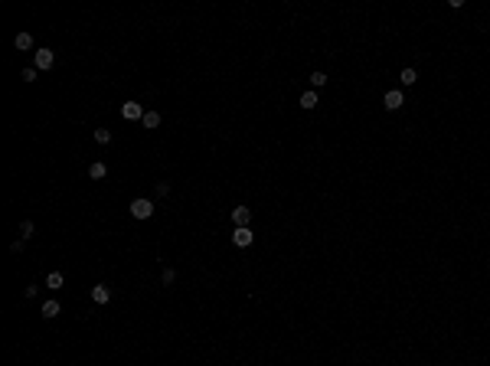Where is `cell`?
Returning a JSON list of instances; mask_svg holds the SVG:
<instances>
[{
    "label": "cell",
    "mask_w": 490,
    "mask_h": 366,
    "mask_svg": "<svg viewBox=\"0 0 490 366\" xmlns=\"http://www.w3.org/2000/svg\"><path fill=\"white\" fill-rule=\"evenodd\" d=\"M53 63H56V53L49 46H39L36 56H33V66H36L39 72H46V69H53Z\"/></svg>",
    "instance_id": "1"
},
{
    "label": "cell",
    "mask_w": 490,
    "mask_h": 366,
    "mask_svg": "<svg viewBox=\"0 0 490 366\" xmlns=\"http://www.w3.org/2000/svg\"><path fill=\"white\" fill-rule=\"evenodd\" d=\"M144 115H147V111H144V105H138V101H125V105H121V118H125V121H144Z\"/></svg>",
    "instance_id": "2"
},
{
    "label": "cell",
    "mask_w": 490,
    "mask_h": 366,
    "mask_svg": "<svg viewBox=\"0 0 490 366\" xmlns=\"http://www.w3.org/2000/svg\"><path fill=\"white\" fill-rule=\"evenodd\" d=\"M131 216H134V219H150V216H154V203L144 200V196H140V200H134V203H131Z\"/></svg>",
    "instance_id": "3"
},
{
    "label": "cell",
    "mask_w": 490,
    "mask_h": 366,
    "mask_svg": "<svg viewBox=\"0 0 490 366\" xmlns=\"http://www.w3.org/2000/svg\"><path fill=\"white\" fill-rule=\"evenodd\" d=\"M232 242H235V245H239V249H249L252 242H255V232H252L249 226H239V229H235V232H232Z\"/></svg>",
    "instance_id": "4"
},
{
    "label": "cell",
    "mask_w": 490,
    "mask_h": 366,
    "mask_svg": "<svg viewBox=\"0 0 490 366\" xmlns=\"http://www.w3.org/2000/svg\"><path fill=\"white\" fill-rule=\"evenodd\" d=\"M382 105H386L389 111H399V108L405 105V95L399 92V88H389V92H386V98H382Z\"/></svg>",
    "instance_id": "5"
},
{
    "label": "cell",
    "mask_w": 490,
    "mask_h": 366,
    "mask_svg": "<svg viewBox=\"0 0 490 366\" xmlns=\"http://www.w3.org/2000/svg\"><path fill=\"white\" fill-rule=\"evenodd\" d=\"M232 222H235V229H239V226H249V222H252V210H249V206H235V210H232Z\"/></svg>",
    "instance_id": "6"
},
{
    "label": "cell",
    "mask_w": 490,
    "mask_h": 366,
    "mask_svg": "<svg viewBox=\"0 0 490 366\" xmlns=\"http://www.w3.org/2000/svg\"><path fill=\"white\" fill-rule=\"evenodd\" d=\"M108 297H111L108 285H95V288H92V301L95 304H108Z\"/></svg>",
    "instance_id": "7"
},
{
    "label": "cell",
    "mask_w": 490,
    "mask_h": 366,
    "mask_svg": "<svg viewBox=\"0 0 490 366\" xmlns=\"http://www.w3.org/2000/svg\"><path fill=\"white\" fill-rule=\"evenodd\" d=\"M297 105H301L304 111H311V108H317V92H314V88H307V92L301 95V101H297Z\"/></svg>",
    "instance_id": "8"
},
{
    "label": "cell",
    "mask_w": 490,
    "mask_h": 366,
    "mask_svg": "<svg viewBox=\"0 0 490 366\" xmlns=\"http://www.w3.org/2000/svg\"><path fill=\"white\" fill-rule=\"evenodd\" d=\"M13 46L20 49V53H26V49H33V36H30V33H16V36H13Z\"/></svg>",
    "instance_id": "9"
},
{
    "label": "cell",
    "mask_w": 490,
    "mask_h": 366,
    "mask_svg": "<svg viewBox=\"0 0 490 366\" xmlns=\"http://www.w3.org/2000/svg\"><path fill=\"white\" fill-rule=\"evenodd\" d=\"M59 311H63V304H59V301H46V304H43V317H46V320L59 317Z\"/></svg>",
    "instance_id": "10"
},
{
    "label": "cell",
    "mask_w": 490,
    "mask_h": 366,
    "mask_svg": "<svg viewBox=\"0 0 490 366\" xmlns=\"http://www.w3.org/2000/svg\"><path fill=\"white\" fill-rule=\"evenodd\" d=\"M88 177H92V180H105V177H108V167L101 164V160H95V164L88 167Z\"/></svg>",
    "instance_id": "11"
},
{
    "label": "cell",
    "mask_w": 490,
    "mask_h": 366,
    "mask_svg": "<svg viewBox=\"0 0 490 366\" xmlns=\"http://www.w3.org/2000/svg\"><path fill=\"white\" fill-rule=\"evenodd\" d=\"M140 125L147 128V131H154V128H160V111H147V115H144V121H140Z\"/></svg>",
    "instance_id": "12"
},
{
    "label": "cell",
    "mask_w": 490,
    "mask_h": 366,
    "mask_svg": "<svg viewBox=\"0 0 490 366\" xmlns=\"http://www.w3.org/2000/svg\"><path fill=\"white\" fill-rule=\"evenodd\" d=\"M63 281H66L63 272H49L46 275V285H49V288H63Z\"/></svg>",
    "instance_id": "13"
},
{
    "label": "cell",
    "mask_w": 490,
    "mask_h": 366,
    "mask_svg": "<svg viewBox=\"0 0 490 366\" xmlns=\"http://www.w3.org/2000/svg\"><path fill=\"white\" fill-rule=\"evenodd\" d=\"M415 78H419V72H415V69H402L399 82H402V85H415Z\"/></svg>",
    "instance_id": "14"
},
{
    "label": "cell",
    "mask_w": 490,
    "mask_h": 366,
    "mask_svg": "<svg viewBox=\"0 0 490 366\" xmlns=\"http://www.w3.org/2000/svg\"><path fill=\"white\" fill-rule=\"evenodd\" d=\"M33 229H36V226H33V219H23V222H20V239H30V235H33Z\"/></svg>",
    "instance_id": "15"
},
{
    "label": "cell",
    "mask_w": 490,
    "mask_h": 366,
    "mask_svg": "<svg viewBox=\"0 0 490 366\" xmlns=\"http://www.w3.org/2000/svg\"><path fill=\"white\" fill-rule=\"evenodd\" d=\"M36 75H39V69H36V66H26V69L20 72V78H23V82H36Z\"/></svg>",
    "instance_id": "16"
},
{
    "label": "cell",
    "mask_w": 490,
    "mask_h": 366,
    "mask_svg": "<svg viewBox=\"0 0 490 366\" xmlns=\"http://www.w3.org/2000/svg\"><path fill=\"white\" fill-rule=\"evenodd\" d=\"M327 82H330V78H327V72H314V75H311V85H314V88L327 85Z\"/></svg>",
    "instance_id": "17"
},
{
    "label": "cell",
    "mask_w": 490,
    "mask_h": 366,
    "mask_svg": "<svg viewBox=\"0 0 490 366\" xmlns=\"http://www.w3.org/2000/svg\"><path fill=\"white\" fill-rule=\"evenodd\" d=\"M92 138L98 141V144H108V141H111V131H108V128H98V131H95Z\"/></svg>",
    "instance_id": "18"
},
{
    "label": "cell",
    "mask_w": 490,
    "mask_h": 366,
    "mask_svg": "<svg viewBox=\"0 0 490 366\" xmlns=\"http://www.w3.org/2000/svg\"><path fill=\"white\" fill-rule=\"evenodd\" d=\"M173 278H177V272H173V268H163V285H173Z\"/></svg>",
    "instance_id": "19"
},
{
    "label": "cell",
    "mask_w": 490,
    "mask_h": 366,
    "mask_svg": "<svg viewBox=\"0 0 490 366\" xmlns=\"http://www.w3.org/2000/svg\"><path fill=\"white\" fill-rule=\"evenodd\" d=\"M157 193L167 196V193H170V183H167V180H160V183H157Z\"/></svg>",
    "instance_id": "20"
},
{
    "label": "cell",
    "mask_w": 490,
    "mask_h": 366,
    "mask_svg": "<svg viewBox=\"0 0 490 366\" xmlns=\"http://www.w3.org/2000/svg\"><path fill=\"white\" fill-rule=\"evenodd\" d=\"M36 291H39L36 285H26V288H23V297H36Z\"/></svg>",
    "instance_id": "21"
}]
</instances>
